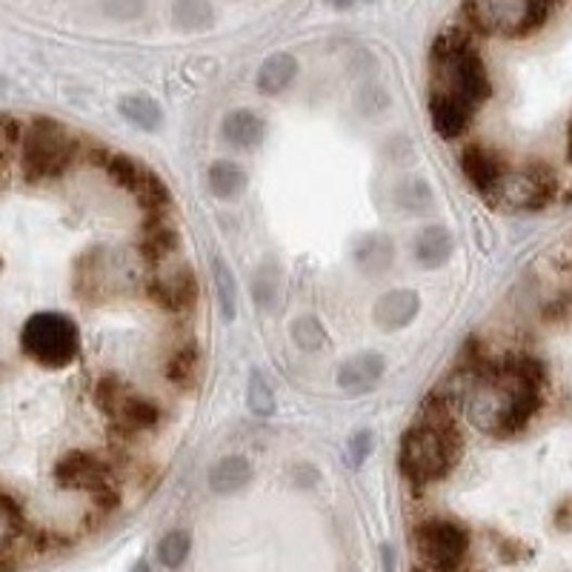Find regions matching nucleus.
Masks as SVG:
<instances>
[{
    "label": "nucleus",
    "mask_w": 572,
    "mask_h": 572,
    "mask_svg": "<svg viewBox=\"0 0 572 572\" xmlns=\"http://www.w3.org/2000/svg\"><path fill=\"white\" fill-rule=\"evenodd\" d=\"M326 3L335 9H352V6H358V3H366V0H326Z\"/></svg>",
    "instance_id": "58836bf2"
},
{
    "label": "nucleus",
    "mask_w": 572,
    "mask_h": 572,
    "mask_svg": "<svg viewBox=\"0 0 572 572\" xmlns=\"http://www.w3.org/2000/svg\"><path fill=\"white\" fill-rule=\"evenodd\" d=\"M223 141L235 150H255L266 135V123L258 112L252 109H232L221 123Z\"/></svg>",
    "instance_id": "2eb2a0df"
},
{
    "label": "nucleus",
    "mask_w": 572,
    "mask_h": 572,
    "mask_svg": "<svg viewBox=\"0 0 572 572\" xmlns=\"http://www.w3.org/2000/svg\"><path fill=\"white\" fill-rule=\"evenodd\" d=\"M164 373H167V381L178 390H192L200 378V352L195 343H181L176 350L169 352L167 366H164Z\"/></svg>",
    "instance_id": "f3484780"
},
{
    "label": "nucleus",
    "mask_w": 572,
    "mask_h": 572,
    "mask_svg": "<svg viewBox=\"0 0 572 572\" xmlns=\"http://www.w3.org/2000/svg\"><path fill=\"white\" fill-rule=\"evenodd\" d=\"M120 115L127 120H132L135 127L146 129V132H155V129L164 123V109H160V104L146 95L123 98V101H120Z\"/></svg>",
    "instance_id": "b1692460"
},
{
    "label": "nucleus",
    "mask_w": 572,
    "mask_h": 572,
    "mask_svg": "<svg viewBox=\"0 0 572 572\" xmlns=\"http://www.w3.org/2000/svg\"><path fill=\"white\" fill-rule=\"evenodd\" d=\"M418 312H421V298L415 289H392L375 303L373 318L384 333H398L413 324Z\"/></svg>",
    "instance_id": "f8f14e48"
},
{
    "label": "nucleus",
    "mask_w": 572,
    "mask_h": 572,
    "mask_svg": "<svg viewBox=\"0 0 572 572\" xmlns=\"http://www.w3.org/2000/svg\"><path fill=\"white\" fill-rule=\"evenodd\" d=\"M552 0H467L464 15L476 32L526 38L544 26Z\"/></svg>",
    "instance_id": "7ed1b4c3"
},
{
    "label": "nucleus",
    "mask_w": 572,
    "mask_h": 572,
    "mask_svg": "<svg viewBox=\"0 0 572 572\" xmlns=\"http://www.w3.org/2000/svg\"><path fill=\"white\" fill-rule=\"evenodd\" d=\"M55 484L61 490H83L95 498L98 507L112 509L118 504V486L112 481V472L101 458L89 453H66L55 464Z\"/></svg>",
    "instance_id": "423d86ee"
},
{
    "label": "nucleus",
    "mask_w": 572,
    "mask_h": 572,
    "mask_svg": "<svg viewBox=\"0 0 572 572\" xmlns=\"http://www.w3.org/2000/svg\"><path fill=\"white\" fill-rule=\"evenodd\" d=\"M556 186L558 183L552 169H547L544 164H533V167L518 172V176H507L504 172L498 186L490 192V198L518 209H541L556 198Z\"/></svg>",
    "instance_id": "6e6552de"
},
{
    "label": "nucleus",
    "mask_w": 572,
    "mask_h": 572,
    "mask_svg": "<svg viewBox=\"0 0 572 572\" xmlns=\"http://www.w3.org/2000/svg\"><path fill=\"white\" fill-rule=\"evenodd\" d=\"M472 112H476V106L469 104L467 98L450 92V89L432 87V92H429V118H432L438 135L446 138V141L461 138L467 132Z\"/></svg>",
    "instance_id": "9d476101"
},
{
    "label": "nucleus",
    "mask_w": 572,
    "mask_h": 572,
    "mask_svg": "<svg viewBox=\"0 0 572 572\" xmlns=\"http://www.w3.org/2000/svg\"><path fill=\"white\" fill-rule=\"evenodd\" d=\"M146 3H150V0H101V9H104L106 17L123 24V21H135V17H141Z\"/></svg>",
    "instance_id": "72a5a7b5"
},
{
    "label": "nucleus",
    "mask_w": 572,
    "mask_h": 572,
    "mask_svg": "<svg viewBox=\"0 0 572 572\" xmlns=\"http://www.w3.org/2000/svg\"><path fill=\"white\" fill-rule=\"evenodd\" d=\"M461 169L464 176H467V181L472 183L478 192H484V195H490V192L498 186L500 178H504V172H507L504 160H500L490 146H481V143H472V146L464 150Z\"/></svg>",
    "instance_id": "ddd939ff"
},
{
    "label": "nucleus",
    "mask_w": 572,
    "mask_h": 572,
    "mask_svg": "<svg viewBox=\"0 0 572 572\" xmlns=\"http://www.w3.org/2000/svg\"><path fill=\"white\" fill-rule=\"evenodd\" d=\"M255 298H258V303H261V307H272V303H275V298H278V278H275V275H266V272H261V275H258V281H255Z\"/></svg>",
    "instance_id": "c9c22d12"
},
{
    "label": "nucleus",
    "mask_w": 572,
    "mask_h": 572,
    "mask_svg": "<svg viewBox=\"0 0 572 572\" xmlns=\"http://www.w3.org/2000/svg\"><path fill=\"white\" fill-rule=\"evenodd\" d=\"M398 198H401V204H406L410 209H421L424 204L429 200V190L427 183L424 181H410L404 183L401 190H398Z\"/></svg>",
    "instance_id": "f704fd0d"
},
{
    "label": "nucleus",
    "mask_w": 572,
    "mask_h": 572,
    "mask_svg": "<svg viewBox=\"0 0 572 572\" xmlns=\"http://www.w3.org/2000/svg\"><path fill=\"white\" fill-rule=\"evenodd\" d=\"M80 143L52 118H32L21 135V169L29 183L57 181L78 160Z\"/></svg>",
    "instance_id": "f03ea898"
},
{
    "label": "nucleus",
    "mask_w": 572,
    "mask_h": 572,
    "mask_svg": "<svg viewBox=\"0 0 572 572\" xmlns=\"http://www.w3.org/2000/svg\"><path fill=\"white\" fill-rule=\"evenodd\" d=\"M109 418L120 435L129 438V435H141V432H150V429L158 427L160 410L152 404L150 398H143L138 395V392L129 390L127 395H123V401L112 410Z\"/></svg>",
    "instance_id": "9b49d317"
},
{
    "label": "nucleus",
    "mask_w": 572,
    "mask_h": 572,
    "mask_svg": "<svg viewBox=\"0 0 572 572\" xmlns=\"http://www.w3.org/2000/svg\"><path fill=\"white\" fill-rule=\"evenodd\" d=\"M392 261H395V244H392L390 235L373 232V235L358 238L355 263L364 275H381V272L390 270Z\"/></svg>",
    "instance_id": "dca6fc26"
},
{
    "label": "nucleus",
    "mask_w": 572,
    "mask_h": 572,
    "mask_svg": "<svg viewBox=\"0 0 572 572\" xmlns=\"http://www.w3.org/2000/svg\"><path fill=\"white\" fill-rule=\"evenodd\" d=\"M384 378V358L375 352H361V355L343 361L338 369V387L350 395H364L378 387Z\"/></svg>",
    "instance_id": "4468645a"
},
{
    "label": "nucleus",
    "mask_w": 572,
    "mask_h": 572,
    "mask_svg": "<svg viewBox=\"0 0 572 572\" xmlns=\"http://www.w3.org/2000/svg\"><path fill=\"white\" fill-rule=\"evenodd\" d=\"M435 66V87H444L455 95L467 98L469 104H484L493 95V80L486 75V66L476 47L461 52V55L446 57V61H432Z\"/></svg>",
    "instance_id": "0eeeda50"
},
{
    "label": "nucleus",
    "mask_w": 572,
    "mask_h": 572,
    "mask_svg": "<svg viewBox=\"0 0 572 572\" xmlns=\"http://www.w3.org/2000/svg\"><path fill=\"white\" fill-rule=\"evenodd\" d=\"M450 255H453V238H450V232L444 226H427V230L418 232L415 258H418L421 266L438 270V266H444L450 261Z\"/></svg>",
    "instance_id": "aec40b11"
},
{
    "label": "nucleus",
    "mask_w": 572,
    "mask_h": 572,
    "mask_svg": "<svg viewBox=\"0 0 572 572\" xmlns=\"http://www.w3.org/2000/svg\"><path fill=\"white\" fill-rule=\"evenodd\" d=\"M461 455V432L455 427L441 395H432L424 404V418L401 441V472L413 484H432L453 472Z\"/></svg>",
    "instance_id": "f257e3e1"
},
{
    "label": "nucleus",
    "mask_w": 572,
    "mask_h": 572,
    "mask_svg": "<svg viewBox=\"0 0 572 572\" xmlns=\"http://www.w3.org/2000/svg\"><path fill=\"white\" fill-rule=\"evenodd\" d=\"M21 350L47 369H64L80 352L78 326L61 312H38L21 329Z\"/></svg>",
    "instance_id": "20e7f679"
},
{
    "label": "nucleus",
    "mask_w": 572,
    "mask_h": 572,
    "mask_svg": "<svg viewBox=\"0 0 572 572\" xmlns=\"http://www.w3.org/2000/svg\"><path fill=\"white\" fill-rule=\"evenodd\" d=\"M178 244H181L178 232L172 230V226H167V223H160L152 218L150 226L143 230V238L141 244H138V249H141V255L150 263H164L167 258L176 255Z\"/></svg>",
    "instance_id": "4be33fe9"
},
{
    "label": "nucleus",
    "mask_w": 572,
    "mask_h": 572,
    "mask_svg": "<svg viewBox=\"0 0 572 572\" xmlns=\"http://www.w3.org/2000/svg\"><path fill=\"white\" fill-rule=\"evenodd\" d=\"M567 158H570L572 164V120H570V129H567Z\"/></svg>",
    "instance_id": "ea45409f"
},
{
    "label": "nucleus",
    "mask_w": 572,
    "mask_h": 572,
    "mask_svg": "<svg viewBox=\"0 0 572 572\" xmlns=\"http://www.w3.org/2000/svg\"><path fill=\"white\" fill-rule=\"evenodd\" d=\"M549 321L561 318V315H567V301H556L552 307H547V312H544Z\"/></svg>",
    "instance_id": "4c0bfd02"
},
{
    "label": "nucleus",
    "mask_w": 572,
    "mask_h": 572,
    "mask_svg": "<svg viewBox=\"0 0 572 572\" xmlns=\"http://www.w3.org/2000/svg\"><path fill=\"white\" fill-rule=\"evenodd\" d=\"M104 169H106V176L115 181V186H120V190H127V192H135L141 178L146 176V169H143L135 158H129V155H109Z\"/></svg>",
    "instance_id": "a878e982"
},
{
    "label": "nucleus",
    "mask_w": 572,
    "mask_h": 572,
    "mask_svg": "<svg viewBox=\"0 0 572 572\" xmlns=\"http://www.w3.org/2000/svg\"><path fill=\"white\" fill-rule=\"evenodd\" d=\"M21 135H24V123L12 115H0V172L6 169L9 155L21 143Z\"/></svg>",
    "instance_id": "473e14b6"
},
{
    "label": "nucleus",
    "mask_w": 572,
    "mask_h": 572,
    "mask_svg": "<svg viewBox=\"0 0 572 572\" xmlns=\"http://www.w3.org/2000/svg\"><path fill=\"white\" fill-rule=\"evenodd\" d=\"M247 404H249V410H252L255 415H261V418L275 413V395H272L270 384H266V378H263L261 373L249 375Z\"/></svg>",
    "instance_id": "7c9ffc66"
},
{
    "label": "nucleus",
    "mask_w": 572,
    "mask_h": 572,
    "mask_svg": "<svg viewBox=\"0 0 572 572\" xmlns=\"http://www.w3.org/2000/svg\"><path fill=\"white\" fill-rule=\"evenodd\" d=\"M292 338L303 352H321V350H326V343H329L326 329L321 326V321L312 318V315H303V318L295 321Z\"/></svg>",
    "instance_id": "c756f323"
},
{
    "label": "nucleus",
    "mask_w": 572,
    "mask_h": 572,
    "mask_svg": "<svg viewBox=\"0 0 572 572\" xmlns=\"http://www.w3.org/2000/svg\"><path fill=\"white\" fill-rule=\"evenodd\" d=\"M413 547L421 558V564L429 570H455L467 558L469 549V533L455 521H424L421 526H415Z\"/></svg>",
    "instance_id": "39448f33"
},
{
    "label": "nucleus",
    "mask_w": 572,
    "mask_h": 572,
    "mask_svg": "<svg viewBox=\"0 0 572 572\" xmlns=\"http://www.w3.org/2000/svg\"><path fill=\"white\" fill-rule=\"evenodd\" d=\"M298 78V61L289 52H278V55L266 57L258 69V89L263 95H281L286 87H292V80Z\"/></svg>",
    "instance_id": "a211bd4d"
},
{
    "label": "nucleus",
    "mask_w": 572,
    "mask_h": 572,
    "mask_svg": "<svg viewBox=\"0 0 572 572\" xmlns=\"http://www.w3.org/2000/svg\"><path fill=\"white\" fill-rule=\"evenodd\" d=\"M190 549H192L190 533H183V530H172V533H167L164 538H160L158 561L164 567H169V570H176V567H181L183 561L190 558Z\"/></svg>",
    "instance_id": "c85d7f7f"
},
{
    "label": "nucleus",
    "mask_w": 572,
    "mask_h": 572,
    "mask_svg": "<svg viewBox=\"0 0 572 572\" xmlns=\"http://www.w3.org/2000/svg\"><path fill=\"white\" fill-rule=\"evenodd\" d=\"M129 390H132V387H127V384L120 381L118 375H104V378H101V381H98V387H95L98 410L109 415L112 410H115V406L123 401V395H127Z\"/></svg>",
    "instance_id": "2f4dec72"
},
{
    "label": "nucleus",
    "mask_w": 572,
    "mask_h": 572,
    "mask_svg": "<svg viewBox=\"0 0 572 572\" xmlns=\"http://www.w3.org/2000/svg\"><path fill=\"white\" fill-rule=\"evenodd\" d=\"M207 181L214 198L221 200L240 198L244 190H247V172L235 160H214L212 167H209Z\"/></svg>",
    "instance_id": "412c9836"
},
{
    "label": "nucleus",
    "mask_w": 572,
    "mask_h": 572,
    "mask_svg": "<svg viewBox=\"0 0 572 572\" xmlns=\"http://www.w3.org/2000/svg\"><path fill=\"white\" fill-rule=\"evenodd\" d=\"M146 292L155 303H158L160 310L167 312H186L195 307L200 295L198 278H195V272L190 266H181L176 272H167V275H155V278L146 284Z\"/></svg>",
    "instance_id": "1a4fd4ad"
},
{
    "label": "nucleus",
    "mask_w": 572,
    "mask_h": 572,
    "mask_svg": "<svg viewBox=\"0 0 572 572\" xmlns=\"http://www.w3.org/2000/svg\"><path fill=\"white\" fill-rule=\"evenodd\" d=\"M172 24L181 32H207L214 24V6L209 0H176L172 3Z\"/></svg>",
    "instance_id": "5701e85b"
},
{
    "label": "nucleus",
    "mask_w": 572,
    "mask_h": 572,
    "mask_svg": "<svg viewBox=\"0 0 572 572\" xmlns=\"http://www.w3.org/2000/svg\"><path fill=\"white\" fill-rule=\"evenodd\" d=\"M373 453V432H355V438L350 441V458L352 464H364L366 455Z\"/></svg>",
    "instance_id": "e433bc0d"
},
{
    "label": "nucleus",
    "mask_w": 572,
    "mask_h": 572,
    "mask_svg": "<svg viewBox=\"0 0 572 572\" xmlns=\"http://www.w3.org/2000/svg\"><path fill=\"white\" fill-rule=\"evenodd\" d=\"M132 195H135L138 204L146 212H152V218H158V214H164L172 207V195H169L167 183L160 181L155 172H150V169H146V176L141 178V183H138V190Z\"/></svg>",
    "instance_id": "393cba45"
},
{
    "label": "nucleus",
    "mask_w": 572,
    "mask_h": 572,
    "mask_svg": "<svg viewBox=\"0 0 572 572\" xmlns=\"http://www.w3.org/2000/svg\"><path fill=\"white\" fill-rule=\"evenodd\" d=\"M212 272H214V286H218V301H221L223 318L232 321L235 318V307H238V286H235V275H232V270L226 266L223 258H214Z\"/></svg>",
    "instance_id": "bb28decb"
},
{
    "label": "nucleus",
    "mask_w": 572,
    "mask_h": 572,
    "mask_svg": "<svg viewBox=\"0 0 572 572\" xmlns=\"http://www.w3.org/2000/svg\"><path fill=\"white\" fill-rule=\"evenodd\" d=\"M252 481V464L240 455H230V458H221L214 464L212 472H209V486L212 493L218 495H232L244 490V486Z\"/></svg>",
    "instance_id": "6ab92c4d"
},
{
    "label": "nucleus",
    "mask_w": 572,
    "mask_h": 572,
    "mask_svg": "<svg viewBox=\"0 0 572 572\" xmlns=\"http://www.w3.org/2000/svg\"><path fill=\"white\" fill-rule=\"evenodd\" d=\"M24 533V512L9 495L0 493V552H6Z\"/></svg>",
    "instance_id": "cd10ccee"
}]
</instances>
